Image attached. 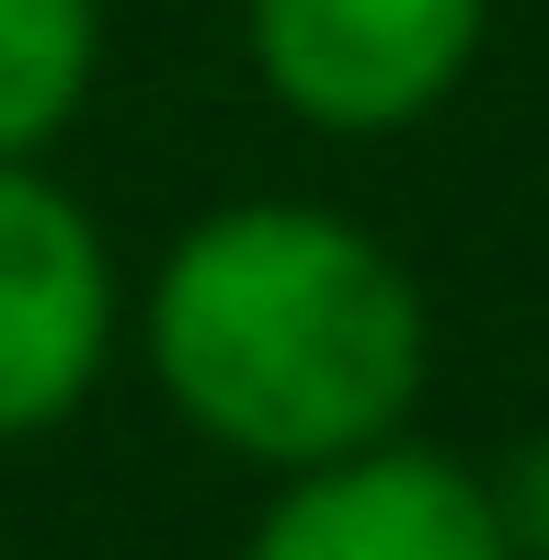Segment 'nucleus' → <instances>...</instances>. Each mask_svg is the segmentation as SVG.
<instances>
[{"mask_svg": "<svg viewBox=\"0 0 549 560\" xmlns=\"http://www.w3.org/2000/svg\"><path fill=\"white\" fill-rule=\"evenodd\" d=\"M138 354L218 457L297 480L412 435L435 310L378 229L297 195H241L195 218L138 287Z\"/></svg>", "mask_w": 549, "mask_h": 560, "instance_id": "obj_1", "label": "nucleus"}, {"mask_svg": "<svg viewBox=\"0 0 549 560\" xmlns=\"http://www.w3.org/2000/svg\"><path fill=\"white\" fill-rule=\"evenodd\" d=\"M492 0H241L253 81L309 138H401L481 69Z\"/></svg>", "mask_w": 549, "mask_h": 560, "instance_id": "obj_2", "label": "nucleus"}, {"mask_svg": "<svg viewBox=\"0 0 549 560\" xmlns=\"http://www.w3.org/2000/svg\"><path fill=\"white\" fill-rule=\"evenodd\" d=\"M127 332L115 241L46 161H0V446H35L104 389Z\"/></svg>", "mask_w": 549, "mask_h": 560, "instance_id": "obj_3", "label": "nucleus"}, {"mask_svg": "<svg viewBox=\"0 0 549 560\" xmlns=\"http://www.w3.org/2000/svg\"><path fill=\"white\" fill-rule=\"evenodd\" d=\"M241 560H515V538H504V515H492L481 469L389 435L366 457L274 480L253 538H241Z\"/></svg>", "mask_w": 549, "mask_h": 560, "instance_id": "obj_4", "label": "nucleus"}, {"mask_svg": "<svg viewBox=\"0 0 549 560\" xmlns=\"http://www.w3.org/2000/svg\"><path fill=\"white\" fill-rule=\"evenodd\" d=\"M104 81V0H0V161H46Z\"/></svg>", "mask_w": 549, "mask_h": 560, "instance_id": "obj_5", "label": "nucleus"}, {"mask_svg": "<svg viewBox=\"0 0 549 560\" xmlns=\"http://www.w3.org/2000/svg\"><path fill=\"white\" fill-rule=\"evenodd\" d=\"M481 480H492V515H504L515 560H549V423H538V435H515Z\"/></svg>", "mask_w": 549, "mask_h": 560, "instance_id": "obj_6", "label": "nucleus"}]
</instances>
